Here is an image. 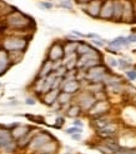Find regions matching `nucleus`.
<instances>
[{"label": "nucleus", "mask_w": 136, "mask_h": 154, "mask_svg": "<svg viewBox=\"0 0 136 154\" xmlns=\"http://www.w3.org/2000/svg\"><path fill=\"white\" fill-rule=\"evenodd\" d=\"M6 25L10 29L16 30H28L33 24V19H30L28 15L22 14L18 10H14L6 15Z\"/></svg>", "instance_id": "f257e3e1"}, {"label": "nucleus", "mask_w": 136, "mask_h": 154, "mask_svg": "<svg viewBox=\"0 0 136 154\" xmlns=\"http://www.w3.org/2000/svg\"><path fill=\"white\" fill-rule=\"evenodd\" d=\"M29 40L28 38L24 36H18V35H9L5 36L1 40V47L7 53H14V51H25L28 48Z\"/></svg>", "instance_id": "f03ea898"}, {"label": "nucleus", "mask_w": 136, "mask_h": 154, "mask_svg": "<svg viewBox=\"0 0 136 154\" xmlns=\"http://www.w3.org/2000/svg\"><path fill=\"white\" fill-rule=\"evenodd\" d=\"M108 74V68L102 64H99L87 69L85 72V80H87L89 83H104Z\"/></svg>", "instance_id": "7ed1b4c3"}, {"label": "nucleus", "mask_w": 136, "mask_h": 154, "mask_svg": "<svg viewBox=\"0 0 136 154\" xmlns=\"http://www.w3.org/2000/svg\"><path fill=\"white\" fill-rule=\"evenodd\" d=\"M50 140H54V138H52L51 134H49L48 132H39L37 134H35L33 137L31 142H30V144H29V147L31 148L34 152H36L37 149H40L43 145L49 143Z\"/></svg>", "instance_id": "20e7f679"}, {"label": "nucleus", "mask_w": 136, "mask_h": 154, "mask_svg": "<svg viewBox=\"0 0 136 154\" xmlns=\"http://www.w3.org/2000/svg\"><path fill=\"white\" fill-rule=\"evenodd\" d=\"M104 0H90L89 3L85 4H79L84 11L91 18H99L100 17V11H101V5H102Z\"/></svg>", "instance_id": "39448f33"}, {"label": "nucleus", "mask_w": 136, "mask_h": 154, "mask_svg": "<svg viewBox=\"0 0 136 154\" xmlns=\"http://www.w3.org/2000/svg\"><path fill=\"white\" fill-rule=\"evenodd\" d=\"M96 102L97 100H96L95 95L91 93V91H89V90L82 91V93L79 95V98H78V105L81 108L82 110H87V112L91 109L93 105Z\"/></svg>", "instance_id": "423d86ee"}, {"label": "nucleus", "mask_w": 136, "mask_h": 154, "mask_svg": "<svg viewBox=\"0 0 136 154\" xmlns=\"http://www.w3.org/2000/svg\"><path fill=\"white\" fill-rule=\"evenodd\" d=\"M110 110V103L106 100H97L93 108L89 110V114L91 115L94 118H99V117H102V115L108 114Z\"/></svg>", "instance_id": "0eeeda50"}, {"label": "nucleus", "mask_w": 136, "mask_h": 154, "mask_svg": "<svg viewBox=\"0 0 136 154\" xmlns=\"http://www.w3.org/2000/svg\"><path fill=\"white\" fill-rule=\"evenodd\" d=\"M65 57V51H64V45L59 42H55L54 44L50 47L49 51H48V59L51 60L52 63L54 61H60L63 60Z\"/></svg>", "instance_id": "6e6552de"}, {"label": "nucleus", "mask_w": 136, "mask_h": 154, "mask_svg": "<svg viewBox=\"0 0 136 154\" xmlns=\"http://www.w3.org/2000/svg\"><path fill=\"white\" fill-rule=\"evenodd\" d=\"M101 59H102V55L95 49V50L90 51V53H87V54L80 55L79 59H78V65H76V68H78V69H82V68L85 66V64H87L89 61H91V60H101Z\"/></svg>", "instance_id": "1a4fd4ad"}, {"label": "nucleus", "mask_w": 136, "mask_h": 154, "mask_svg": "<svg viewBox=\"0 0 136 154\" xmlns=\"http://www.w3.org/2000/svg\"><path fill=\"white\" fill-rule=\"evenodd\" d=\"M112 17H114V0H104L99 18L102 20H112Z\"/></svg>", "instance_id": "9d476101"}, {"label": "nucleus", "mask_w": 136, "mask_h": 154, "mask_svg": "<svg viewBox=\"0 0 136 154\" xmlns=\"http://www.w3.org/2000/svg\"><path fill=\"white\" fill-rule=\"evenodd\" d=\"M60 89L63 91H66V93L75 94L80 90V82L78 79H63Z\"/></svg>", "instance_id": "9b49d317"}, {"label": "nucleus", "mask_w": 136, "mask_h": 154, "mask_svg": "<svg viewBox=\"0 0 136 154\" xmlns=\"http://www.w3.org/2000/svg\"><path fill=\"white\" fill-rule=\"evenodd\" d=\"M124 2V14H123V21L131 23L135 20V5L131 0H123Z\"/></svg>", "instance_id": "f8f14e48"}, {"label": "nucleus", "mask_w": 136, "mask_h": 154, "mask_svg": "<svg viewBox=\"0 0 136 154\" xmlns=\"http://www.w3.org/2000/svg\"><path fill=\"white\" fill-rule=\"evenodd\" d=\"M11 59L10 55L5 49H0V76L5 74V72L10 68Z\"/></svg>", "instance_id": "ddd939ff"}, {"label": "nucleus", "mask_w": 136, "mask_h": 154, "mask_svg": "<svg viewBox=\"0 0 136 154\" xmlns=\"http://www.w3.org/2000/svg\"><path fill=\"white\" fill-rule=\"evenodd\" d=\"M60 91H61V89H60V88L49 90L48 93H45V94H44V97H43V102L46 104V105H54V104L58 102V98H59Z\"/></svg>", "instance_id": "4468645a"}, {"label": "nucleus", "mask_w": 136, "mask_h": 154, "mask_svg": "<svg viewBox=\"0 0 136 154\" xmlns=\"http://www.w3.org/2000/svg\"><path fill=\"white\" fill-rule=\"evenodd\" d=\"M13 140H15L11 135V130L0 128V149H4L7 144H10Z\"/></svg>", "instance_id": "2eb2a0df"}, {"label": "nucleus", "mask_w": 136, "mask_h": 154, "mask_svg": "<svg viewBox=\"0 0 136 154\" xmlns=\"http://www.w3.org/2000/svg\"><path fill=\"white\" fill-rule=\"evenodd\" d=\"M78 59H79L78 53L69 54V55H65V57H64L63 64L66 66L67 70H72V69L76 68V65H78Z\"/></svg>", "instance_id": "dca6fc26"}, {"label": "nucleus", "mask_w": 136, "mask_h": 154, "mask_svg": "<svg viewBox=\"0 0 136 154\" xmlns=\"http://www.w3.org/2000/svg\"><path fill=\"white\" fill-rule=\"evenodd\" d=\"M123 14H124V2L123 0H114V21H123Z\"/></svg>", "instance_id": "f3484780"}, {"label": "nucleus", "mask_w": 136, "mask_h": 154, "mask_svg": "<svg viewBox=\"0 0 136 154\" xmlns=\"http://www.w3.org/2000/svg\"><path fill=\"white\" fill-rule=\"evenodd\" d=\"M52 72H54V63H52L51 60L46 59L44 61V64H43V66L40 69L39 74H37V78H46V76L49 74H51Z\"/></svg>", "instance_id": "a211bd4d"}, {"label": "nucleus", "mask_w": 136, "mask_h": 154, "mask_svg": "<svg viewBox=\"0 0 136 154\" xmlns=\"http://www.w3.org/2000/svg\"><path fill=\"white\" fill-rule=\"evenodd\" d=\"M29 132H30V127H28V125H19L16 128L11 129V135H13V138L15 140H18V139H20L21 137H24L25 134H28Z\"/></svg>", "instance_id": "6ab92c4d"}, {"label": "nucleus", "mask_w": 136, "mask_h": 154, "mask_svg": "<svg viewBox=\"0 0 136 154\" xmlns=\"http://www.w3.org/2000/svg\"><path fill=\"white\" fill-rule=\"evenodd\" d=\"M56 149H58V143L54 139V140H50L45 145H43L40 149L36 150V153H39V154H51V153H54Z\"/></svg>", "instance_id": "aec40b11"}, {"label": "nucleus", "mask_w": 136, "mask_h": 154, "mask_svg": "<svg viewBox=\"0 0 136 154\" xmlns=\"http://www.w3.org/2000/svg\"><path fill=\"white\" fill-rule=\"evenodd\" d=\"M129 44H130V42H129L127 38H125V36H117V38H115L114 40H111L109 43V47L119 49V48H121V47H127Z\"/></svg>", "instance_id": "412c9836"}, {"label": "nucleus", "mask_w": 136, "mask_h": 154, "mask_svg": "<svg viewBox=\"0 0 136 154\" xmlns=\"http://www.w3.org/2000/svg\"><path fill=\"white\" fill-rule=\"evenodd\" d=\"M93 50H95V48H93L90 44L84 43V42H79V45H78V50H76V53H78V55L80 57V55H84V54H87V53L93 51Z\"/></svg>", "instance_id": "4be33fe9"}, {"label": "nucleus", "mask_w": 136, "mask_h": 154, "mask_svg": "<svg viewBox=\"0 0 136 154\" xmlns=\"http://www.w3.org/2000/svg\"><path fill=\"white\" fill-rule=\"evenodd\" d=\"M78 45H79V42H71V40H67V42L64 44V51H65V55H69V54L76 53V50H78Z\"/></svg>", "instance_id": "5701e85b"}, {"label": "nucleus", "mask_w": 136, "mask_h": 154, "mask_svg": "<svg viewBox=\"0 0 136 154\" xmlns=\"http://www.w3.org/2000/svg\"><path fill=\"white\" fill-rule=\"evenodd\" d=\"M71 99H72V94L70 93H66V91H60V94H59V98H58V103L60 105H69L70 102H71Z\"/></svg>", "instance_id": "b1692460"}, {"label": "nucleus", "mask_w": 136, "mask_h": 154, "mask_svg": "<svg viewBox=\"0 0 136 154\" xmlns=\"http://www.w3.org/2000/svg\"><path fill=\"white\" fill-rule=\"evenodd\" d=\"M109 123H111V120H110V118L106 117V114L102 115V117H99V118H94V125L97 129L104 128L105 125H108Z\"/></svg>", "instance_id": "393cba45"}, {"label": "nucleus", "mask_w": 136, "mask_h": 154, "mask_svg": "<svg viewBox=\"0 0 136 154\" xmlns=\"http://www.w3.org/2000/svg\"><path fill=\"white\" fill-rule=\"evenodd\" d=\"M31 139H33V134H31V132H29L28 134H25L24 137H21L20 139H18V140H16L18 147H19V148H25L26 145H29V144H30Z\"/></svg>", "instance_id": "a878e982"}, {"label": "nucleus", "mask_w": 136, "mask_h": 154, "mask_svg": "<svg viewBox=\"0 0 136 154\" xmlns=\"http://www.w3.org/2000/svg\"><path fill=\"white\" fill-rule=\"evenodd\" d=\"M81 112H82L81 108L78 104H75V105H71L69 109L66 110V114L69 115V117H71V118H76V117H79V115H80Z\"/></svg>", "instance_id": "bb28decb"}, {"label": "nucleus", "mask_w": 136, "mask_h": 154, "mask_svg": "<svg viewBox=\"0 0 136 154\" xmlns=\"http://www.w3.org/2000/svg\"><path fill=\"white\" fill-rule=\"evenodd\" d=\"M97 135L104 138V139H110V138H114L116 133L110 132V130H106V129H97Z\"/></svg>", "instance_id": "cd10ccee"}, {"label": "nucleus", "mask_w": 136, "mask_h": 154, "mask_svg": "<svg viewBox=\"0 0 136 154\" xmlns=\"http://www.w3.org/2000/svg\"><path fill=\"white\" fill-rule=\"evenodd\" d=\"M87 90L91 91L93 94L97 93V91H101V90H104V83H91L87 87Z\"/></svg>", "instance_id": "c85d7f7f"}, {"label": "nucleus", "mask_w": 136, "mask_h": 154, "mask_svg": "<svg viewBox=\"0 0 136 154\" xmlns=\"http://www.w3.org/2000/svg\"><path fill=\"white\" fill-rule=\"evenodd\" d=\"M105 147H108L111 150V153H119L120 150H121L119 145L116 143H114V142H106L105 143Z\"/></svg>", "instance_id": "c756f323"}, {"label": "nucleus", "mask_w": 136, "mask_h": 154, "mask_svg": "<svg viewBox=\"0 0 136 154\" xmlns=\"http://www.w3.org/2000/svg\"><path fill=\"white\" fill-rule=\"evenodd\" d=\"M106 64L109 65V68H116L119 66V60L114 57H106Z\"/></svg>", "instance_id": "7c9ffc66"}, {"label": "nucleus", "mask_w": 136, "mask_h": 154, "mask_svg": "<svg viewBox=\"0 0 136 154\" xmlns=\"http://www.w3.org/2000/svg\"><path fill=\"white\" fill-rule=\"evenodd\" d=\"M72 0H60L59 6L64 8V9H72Z\"/></svg>", "instance_id": "2f4dec72"}, {"label": "nucleus", "mask_w": 136, "mask_h": 154, "mask_svg": "<svg viewBox=\"0 0 136 154\" xmlns=\"http://www.w3.org/2000/svg\"><path fill=\"white\" fill-rule=\"evenodd\" d=\"M65 132L67 133V134H76V133H81V128L80 127H71V128H69V129H66L65 130Z\"/></svg>", "instance_id": "473e14b6"}, {"label": "nucleus", "mask_w": 136, "mask_h": 154, "mask_svg": "<svg viewBox=\"0 0 136 154\" xmlns=\"http://www.w3.org/2000/svg\"><path fill=\"white\" fill-rule=\"evenodd\" d=\"M119 60V66L124 69V70H127V68H130V63H127L125 59H117Z\"/></svg>", "instance_id": "72a5a7b5"}, {"label": "nucleus", "mask_w": 136, "mask_h": 154, "mask_svg": "<svg viewBox=\"0 0 136 154\" xmlns=\"http://www.w3.org/2000/svg\"><path fill=\"white\" fill-rule=\"evenodd\" d=\"M39 6L40 8H43V9H46V10H50V9H52V5L51 3H48V2H41V3H39Z\"/></svg>", "instance_id": "f704fd0d"}, {"label": "nucleus", "mask_w": 136, "mask_h": 154, "mask_svg": "<svg viewBox=\"0 0 136 154\" xmlns=\"http://www.w3.org/2000/svg\"><path fill=\"white\" fill-rule=\"evenodd\" d=\"M126 76L129 80H136V70H126Z\"/></svg>", "instance_id": "c9c22d12"}, {"label": "nucleus", "mask_w": 136, "mask_h": 154, "mask_svg": "<svg viewBox=\"0 0 136 154\" xmlns=\"http://www.w3.org/2000/svg\"><path fill=\"white\" fill-rule=\"evenodd\" d=\"M95 45H97V47H104L105 45V42L102 40V39H100V38H95V39H93L91 40Z\"/></svg>", "instance_id": "e433bc0d"}, {"label": "nucleus", "mask_w": 136, "mask_h": 154, "mask_svg": "<svg viewBox=\"0 0 136 154\" xmlns=\"http://www.w3.org/2000/svg\"><path fill=\"white\" fill-rule=\"evenodd\" d=\"M56 120H58V123L55 124V127H56V128H60V127H61V125L64 124V119H63V118H58Z\"/></svg>", "instance_id": "4c0bfd02"}, {"label": "nucleus", "mask_w": 136, "mask_h": 154, "mask_svg": "<svg viewBox=\"0 0 136 154\" xmlns=\"http://www.w3.org/2000/svg\"><path fill=\"white\" fill-rule=\"evenodd\" d=\"M127 39L130 43H136V34H131L130 36H127Z\"/></svg>", "instance_id": "58836bf2"}, {"label": "nucleus", "mask_w": 136, "mask_h": 154, "mask_svg": "<svg viewBox=\"0 0 136 154\" xmlns=\"http://www.w3.org/2000/svg\"><path fill=\"white\" fill-rule=\"evenodd\" d=\"M26 104H29V105L31 104V105H33V104H35V100H34L33 98H28V99H26Z\"/></svg>", "instance_id": "ea45409f"}, {"label": "nucleus", "mask_w": 136, "mask_h": 154, "mask_svg": "<svg viewBox=\"0 0 136 154\" xmlns=\"http://www.w3.org/2000/svg\"><path fill=\"white\" fill-rule=\"evenodd\" d=\"M74 125H75V127H80V128H81V127H82V123H81L80 120H75V122H74Z\"/></svg>", "instance_id": "a19ab883"}, {"label": "nucleus", "mask_w": 136, "mask_h": 154, "mask_svg": "<svg viewBox=\"0 0 136 154\" xmlns=\"http://www.w3.org/2000/svg\"><path fill=\"white\" fill-rule=\"evenodd\" d=\"M71 137H72V139H75V140H79V139H80V133H76V134H72Z\"/></svg>", "instance_id": "79ce46f5"}, {"label": "nucleus", "mask_w": 136, "mask_h": 154, "mask_svg": "<svg viewBox=\"0 0 136 154\" xmlns=\"http://www.w3.org/2000/svg\"><path fill=\"white\" fill-rule=\"evenodd\" d=\"M78 4H85V3H89L90 0H75Z\"/></svg>", "instance_id": "37998d69"}, {"label": "nucleus", "mask_w": 136, "mask_h": 154, "mask_svg": "<svg viewBox=\"0 0 136 154\" xmlns=\"http://www.w3.org/2000/svg\"><path fill=\"white\" fill-rule=\"evenodd\" d=\"M135 20H136V6H135Z\"/></svg>", "instance_id": "c03bdc74"}, {"label": "nucleus", "mask_w": 136, "mask_h": 154, "mask_svg": "<svg viewBox=\"0 0 136 154\" xmlns=\"http://www.w3.org/2000/svg\"><path fill=\"white\" fill-rule=\"evenodd\" d=\"M132 53H134V54H135V55H136V49H135V50H132Z\"/></svg>", "instance_id": "a18cd8bd"}, {"label": "nucleus", "mask_w": 136, "mask_h": 154, "mask_svg": "<svg viewBox=\"0 0 136 154\" xmlns=\"http://www.w3.org/2000/svg\"><path fill=\"white\" fill-rule=\"evenodd\" d=\"M66 154H69V153H66Z\"/></svg>", "instance_id": "49530a36"}]
</instances>
